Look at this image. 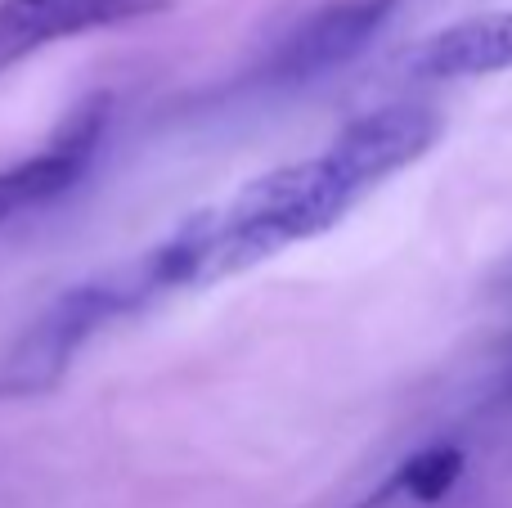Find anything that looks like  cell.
Returning a JSON list of instances; mask_svg holds the SVG:
<instances>
[{
  "mask_svg": "<svg viewBox=\"0 0 512 508\" xmlns=\"http://www.w3.org/2000/svg\"><path fill=\"white\" fill-rule=\"evenodd\" d=\"M441 140V113L427 104H382L346 122L324 153L283 162L248 180L234 198L203 207L167 234L185 288L221 284L306 239L328 234L396 171L414 167Z\"/></svg>",
  "mask_w": 512,
  "mask_h": 508,
  "instance_id": "1",
  "label": "cell"
},
{
  "mask_svg": "<svg viewBox=\"0 0 512 508\" xmlns=\"http://www.w3.org/2000/svg\"><path fill=\"white\" fill-rule=\"evenodd\" d=\"M171 293H180V284L162 243L63 288L0 356V405L54 392L99 333L126 315L149 311Z\"/></svg>",
  "mask_w": 512,
  "mask_h": 508,
  "instance_id": "2",
  "label": "cell"
},
{
  "mask_svg": "<svg viewBox=\"0 0 512 508\" xmlns=\"http://www.w3.org/2000/svg\"><path fill=\"white\" fill-rule=\"evenodd\" d=\"M396 9L400 0H333V5L315 9L274 45L270 59L256 72V81L274 90H292L346 68L351 59H360L369 50L373 36L391 23Z\"/></svg>",
  "mask_w": 512,
  "mask_h": 508,
  "instance_id": "3",
  "label": "cell"
},
{
  "mask_svg": "<svg viewBox=\"0 0 512 508\" xmlns=\"http://www.w3.org/2000/svg\"><path fill=\"white\" fill-rule=\"evenodd\" d=\"M167 9V0H0V72L54 41L122 27Z\"/></svg>",
  "mask_w": 512,
  "mask_h": 508,
  "instance_id": "4",
  "label": "cell"
},
{
  "mask_svg": "<svg viewBox=\"0 0 512 508\" xmlns=\"http://www.w3.org/2000/svg\"><path fill=\"white\" fill-rule=\"evenodd\" d=\"M409 81H472L512 72V9L459 18L405 54Z\"/></svg>",
  "mask_w": 512,
  "mask_h": 508,
  "instance_id": "5",
  "label": "cell"
},
{
  "mask_svg": "<svg viewBox=\"0 0 512 508\" xmlns=\"http://www.w3.org/2000/svg\"><path fill=\"white\" fill-rule=\"evenodd\" d=\"M95 144H99V113L86 108V113H81L59 140L45 144L36 158L0 167V221L27 212V207L50 203V198H59L63 189L77 185V176L86 171Z\"/></svg>",
  "mask_w": 512,
  "mask_h": 508,
  "instance_id": "6",
  "label": "cell"
},
{
  "mask_svg": "<svg viewBox=\"0 0 512 508\" xmlns=\"http://www.w3.org/2000/svg\"><path fill=\"white\" fill-rule=\"evenodd\" d=\"M463 473H468V455H463V446H454V441H432V446L414 450V455L387 477V486L364 500V508H382L391 500L436 504L459 486Z\"/></svg>",
  "mask_w": 512,
  "mask_h": 508,
  "instance_id": "7",
  "label": "cell"
},
{
  "mask_svg": "<svg viewBox=\"0 0 512 508\" xmlns=\"http://www.w3.org/2000/svg\"><path fill=\"white\" fill-rule=\"evenodd\" d=\"M504 396H512V365H508V378H504Z\"/></svg>",
  "mask_w": 512,
  "mask_h": 508,
  "instance_id": "8",
  "label": "cell"
}]
</instances>
